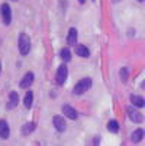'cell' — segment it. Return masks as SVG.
<instances>
[{
	"instance_id": "obj_22",
	"label": "cell",
	"mask_w": 145,
	"mask_h": 146,
	"mask_svg": "<svg viewBox=\"0 0 145 146\" xmlns=\"http://www.w3.org/2000/svg\"><path fill=\"white\" fill-rule=\"evenodd\" d=\"M138 2H144V0H138Z\"/></svg>"
},
{
	"instance_id": "obj_17",
	"label": "cell",
	"mask_w": 145,
	"mask_h": 146,
	"mask_svg": "<svg viewBox=\"0 0 145 146\" xmlns=\"http://www.w3.org/2000/svg\"><path fill=\"white\" fill-rule=\"evenodd\" d=\"M59 55H61V58H63L65 62H68L70 59H71V52L67 49V48H63L61 49V52H59Z\"/></svg>"
},
{
	"instance_id": "obj_19",
	"label": "cell",
	"mask_w": 145,
	"mask_h": 146,
	"mask_svg": "<svg viewBox=\"0 0 145 146\" xmlns=\"http://www.w3.org/2000/svg\"><path fill=\"white\" fill-rule=\"evenodd\" d=\"M119 75H120V80H122L123 82L128 81V70H126V68H122L120 72H119Z\"/></svg>"
},
{
	"instance_id": "obj_8",
	"label": "cell",
	"mask_w": 145,
	"mask_h": 146,
	"mask_svg": "<svg viewBox=\"0 0 145 146\" xmlns=\"http://www.w3.org/2000/svg\"><path fill=\"white\" fill-rule=\"evenodd\" d=\"M52 124L55 126V129H57L58 132H64V130H65V120H64V117H61V116H54Z\"/></svg>"
},
{
	"instance_id": "obj_2",
	"label": "cell",
	"mask_w": 145,
	"mask_h": 146,
	"mask_svg": "<svg viewBox=\"0 0 145 146\" xmlns=\"http://www.w3.org/2000/svg\"><path fill=\"white\" fill-rule=\"evenodd\" d=\"M19 51L22 55H26L31 51V39L26 33H20L19 36Z\"/></svg>"
},
{
	"instance_id": "obj_18",
	"label": "cell",
	"mask_w": 145,
	"mask_h": 146,
	"mask_svg": "<svg viewBox=\"0 0 145 146\" xmlns=\"http://www.w3.org/2000/svg\"><path fill=\"white\" fill-rule=\"evenodd\" d=\"M35 130V124L33 123H26L25 126L22 127V133L23 135H28V133H31V132H33Z\"/></svg>"
},
{
	"instance_id": "obj_14",
	"label": "cell",
	"mask_w": 145,
	"mask_h": 146,
	"mask_svg": "<svg viewBox=\"0 0 145 146\" xmlns=\"http://www.w3.org/2000/svg\"><path fill=\"white\" fill-rule=\"evenodd\" d=\"M32 103H33V93L29 90L26 94H25V100H23V104L26 109H31L32 107Z\"/></svg>"
},
{
	"instance_id": "obj_1",
	"label": "cell",
	"mask_w": 145,
	"mask_h": 146,
	"mask_svg": "<svg viewBox=\"0 0 145 146\" xmlns=\"http://www.w3.org/2000/svg\"><path fill=\"white\" fill-rule=\"evenodd\" d=\"M90 87H92V80H90V78H83V80H80L77 84L74 86L73 94L80 96V94H83V93H86Z\"/></svg>"
},
{
	"instance_id": "obj_3",
	"label": "cell",
	"mask_w": 145,
	"mask_h": 146,
	"mask_svg": "<svg viewBox=\"0 0 145 146\" xmlns=\"http://www.w3.org/2000/svg\"><path fill=\"white\" fill-rule=\"evenodd\" d=\"M0 10H2V17H3V23L5 25H9L12 22V10H10V6L7 3H3L2 7H0Z\"/></svg>"
},
{
	"instance_id": "obj_11",
	"label": "cell",
	"mask_w": 145,
	"mask_h": 146,
	"mask_svg": "<svg viewBox=\"0 0 145 146\" xmlns=\"http://www.w3.org/2000/svg\"><path fill=\"white\" fill-rule=\"evenodd\" d=\"M76 54L78 56H81V58H87L90 55V51L84 45H76Z\"/></svg>"
},
{
	"instance_id": "obj_13",
	"label": "cell",
	"mask_w": 145,
	"mask_h": 146,
	"mask_svg": "<svg viewBox=\"0 0 145 146\" xmlns=\"http://www.w3.org/2000/svg\"><path fill=\"white\" fill-rule=\"evenodd\" d=\"M131 101H132V104L134 106H136V107H139V109H142L144 106H145V100L142 98V97H139V96H131Z\"/></svg>"
},
{
	"instance_id": "obj_15",
	"label": "cell",
	"mask_w": 145,
	"mask_h": 146,
	"mask_svg": "<svg viewBox=\"0 0 145 146\" xmlns=\"http://www.w3.org/2000/svg\"><path fill=\"white\" fill-rule=\"evenodd\" d=\"M144 139V130L142 129H136L132 133V142H141Z\"/></svg>"
},
{
	"instance_id": "obj_23",
	"label": "cell",
	"mask_w": 145,
	"mask_h": 146,
	"mask_svg": "<svg viewBox=\"0 0 145 146\" xmlns=\"http://www.w3.org/2000/svg\"><path fill=\"white\" fill-rule=\"evenodd\" d=\"M115 2H119V0H115Z\"/></svg>"
},
{
	"instance_id": "obj_4",
	"label": "cell",
	"mask_w": 145,
	"mask_h": 146,
	"mask_svg": "<svg viewBox=\"0 0 145 146\" xmlns=\"http://www.w3.org/2000/svg\"><path fill=\"white\" fill-rule=\"evenodd\" d=\"M126 111H128L129 119H131L134 123H142V120H144L142 113H139V111H138V110H135L134 107H128V109H126Z\"/></svg>"
},
{
	"instance_id": "obj_12",
	"label": "cell",
	"mask_w": 145,
	"mask_h": 146,
	"mask_svg": "<svg viewBox=\"0 0 145 146\" xmlns=\"http://www.w3.org/2000/svg\"><path fill=\"white\" fill-rule=\"evenodd\" d=\"M67 42L70 45H76L77 44V29L76 28H71L70 32H68V36H67Z\"/></svg>"
},
{
	"instance_id": "obj_10",
	"label": "cell",
	"mask_w": 145,
	"mask_h": 146,
	"mask_svg": "<svg viewBox=\"0 0 145 146\" xmlns=\"http://www.w3.org/2000/svg\"><path fill=\"white\" fill-rule=\"evenodd\" d=\"M17 103H19V96L16 91L10 93L9 94V103H7V109H15L17 106Z\"/></svg>"
},
{
	"instance_id": "obj_6",
	"label": "cell",
	"mask_w": 145,
	"mask_h": 146,
	"mask_svg": "<svg viewBox=\"0 0 145 146\" xmlns=\"http://www.w3.org/2000/svg\"><path fill=\"white\" fill-rule=\"evenodd\" d=\"M61 110H63L64 116H67V117H68V119H71V120H76V119L78 117L77 110H76V109H73L71 106H67V104H64V106L61 107Z\"/></svg>"
},
{
	"instance_id": "obj_7",
	"label": "cell",
	"mask_w": 145,
	"mask_h": 146,
	"mask_svg": "<svg viewBox=\"0 0 145 146\" xmlns=\"http://www.w3.org/2000/svg\"><path fill=\"white\" fill-rule=\"evenodd\" d=\"M33 72H26L22 78V81H20V88H29L32 86V82H33Z\"/></svg>"
},
{
	"instance_id": "obj_9",
	"label": "cell",
	"mask_w": 145,
	"mask_h": 146,
	"mask_svg": "<svg viewBox=\"0 0 145 146\" xmlns=\"http://www.w3.org/2000/svg\"><path fill=\"white\" fill-rule=\"evenodd\" d=\"M10 135V129H9V124L6 120H0V137L2 139H7Z\"/></svg>"
},
{
	"instance_id": "obj_16",
	"label": "cell",
	"mask_w": 145,
	"mask_h": 146,
	"mask_svg": "<svg viewBox=\"0 0 145 146\" xmlns=\"http://www.w3.org/2000/svg\"><path fill=\"white\" fill-rule=\"evenodd\" d=\"M108 130H109V132L116 133V132L119 130V123H118L116 120H110V121L108 123Z\"/></svg>"
},
{
	"instance_id": "obj_20",
	"label": "cell",
	"mask_w": 145,
	"mask_h": 146,
	"mask_svg": "<svg viewBox=\"0 0 145 146\" xmlns=\"http://www.w3.org/2000/svg\"><path fill=\"white\" fill-rule=\"evenodd\" d=\"M78 2H80V3H84V2H86V0H78Z\"/></svg>"
},
{
	"instance_id": "obj_21",
	"label": "cell",
	"mask_w": 145,
	"mask_h": 146,
	"mask_svg": "<svg viewBox=\"0 0 145 146\" xmlns=\"http://www.w3.org/2000/svg\"><path fill=\"white\" fill-rule=\"evenodd\" d=\"M0 71H2V64H0Z\"/></svg>"
},
{
	"instance_id": "obj_5",
	"label": "cell",
	"mask_w": 145,
	"mask_h": 146,
	"mask_svg": "<svg viewBox=\"0 0 145 146\" xmlns=\"http://www.w3.org/2000/svg\"><path fill=\"white\" fill-rule=\"evenodd\" d=\"M67 75H68V70H67V67H65V65H61V67L58 68V71H57V82H58L59 86H63L64 82H65Z\"/></svg>"
}]
</instances>
